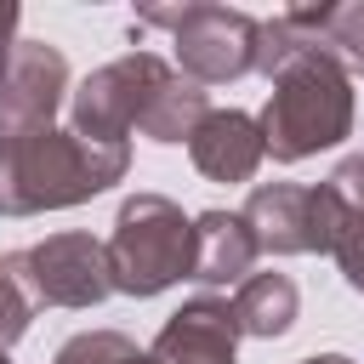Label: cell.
Returning a JSON list of instances; mask_svg holds the SVG:
<instances>
[{"label":"cell","instance_id":"cell-5","mask_svg":"<svg viewBox=\"0 0 364 364\" xmlns=\"http://www.w3.org/2000/svg\"><path fill=\"white\" fill-rule=\"evenodd\" d=\"M171 74L176 68L154 51H125V57L102 63L68 97V131L97 148H131V131H142V114Z\"/></svg>","mask_w":364,"mask_h":364},{"label":"cell","instance_id":"cell-6","mask_svg":"<svg viewBox=\"0 0 364 364\" xmlns=\"http://www.w3.org/2000/svg\"><path fill=\"white\" fill-rule=\"evenodd\" d=\"M256 233L262 250L273 256H313V250H336L341 228L353 222V210L318 182V188H301V182H256L245 210H239Z\"/></svg>","mask_w":364,"mask_h":364},{"label":"cell","instance_id":"cell-1","mask_svg":"<svg viewBox=\"0 0 364 364\" xmlns=\"http://www.w3.org/2000/svg\"><path fill=\"white\" fill-rule=\"evenodd\" d=\"M131 171V148H97L74 131L0 136V216H40L97 199Z\"/></svg>","mask_w":364,"mask_h":364},{"label":"cell","instance_id":"cell-3","mask_svg":"<svg viewBox=\"0 0 364 364\" xmlns=\"http://www.w3.org/2000/svg\"><path fill=\"white\" fill-rule=\"evenodd\" d=\"M108 273L119 296H159L193 279V216L165 193H131L108 233Z\"/></svg>","mask_w":364,"mask_h":364},{"label":"cell","instance_id":"cell-7","mask_svg":"<svg viewBox=\"0 0 364 364\" xmlns=\"http://www.w3.org/2000/svg\"><path fill=\"white\" fill-rule=\"evenodd\" d=\"M63 102H68V57L51 40H17L11 68L0 80V136L51 131Z\"/></svg>","mask_w":364,"mask_h":364},{"label":"cell","instance_id":"cell-12","mask_svg":"<svg viewBox=\"0 0 364 364\" xmlns=\"http://www.w3.org/2000/svg\"><path fill=\"white\" fill-rule=\"evenodd\" d=\"M296 313H301V290H296L290 273H250V279L233 290V318H239V330L256 336V341L290 336Z\"/></svg>","mask_w":364,"mask_h":364},{"label":"cell","instance_id":"cell-11","mask_svg":"<svg viewBox=\"0 0 364 364\" xmlns=\"http://www.w3.org/2000/svg\"><path fill=\"white\" fill-rule=\"evenodd\" d=\"M262 245L239 210H199L193 216V279L199 284H245Z\"/></svg>","mask_w":364,"mask_h":364},{"label":"cell","instance_id":"cell-18","mask_svg":"<svg viewBox=\"0 0 364 364\" xmlns=\"http://www.w3.org/2000/svg\"><path fill=\"white\" fill-rule=\"evenodd\" d=\"M17 6L11 0H0V80H6V68H11V51H17Z\"/></svg>","mask_w":364,"mask_h":364},{"label":"cell","instance_id":"cell-2","mask_svg":"<svg viewBox=\"0 0 364 364\" xmlns=\"http://www.w3.org/2000/svg\"><path fill=\"white\" fill-rule=\"evenodd\" d=\"M353 136V74L336 51L313 46L290 68L273 74V97L262 108V142L279 165L341 148Z\"/></svg>","mask_w":364,"mask_h":364},{"label":"cell","instance_id":"cell-9","mask_svg":"<svg viewBox=\"0 0 364 364\" xmlns=\"http://www.w3.org/2000/svg\"><path fill=\"white\" fill-rule=\"evenodd\" d=\"M239 318H233V301L222 296H193L182 301L165 330L154 336V358L159 364H233L239 358Z\"/></svg>","mask_w":364,"mask_h":364},{"label":"cell","instance_id":"cell-4","mask_svg":"<svg viewBox=\"0 0 364 364\" xmlns=\"http://www.w3.org/2000/svg\"><path fill=\"white\" fill-rule=\"evenodd\" d=\"M142 28H171L176 46V74L193 85H228L245 80L256 68V34L262 23L239 6H210V0H188V6H142L136 11Z\"/></svg>","mask_w":364,"mask_h":364},{"label":"cell","instance_id":"cell-19","mask_svg":"<svg viewBox=\"0 0 364 364\" xmlns=\"http://www.w3.org/2000/svg\"><path fill=\"white\" fill-rule=\"evenodd\" d=\"M301 364H353L347 353H313V358H301Z\"/></svg>","mask_w":364,"mask_h":364},{"label":"cell","instance_id":"cell-10","mask_svg":"<svg viewBox=\"0 0 364 364\" xmlns=\"http://www.w3.org/2000/svg\"><path fill=\"white\" fill-rule=\"evenodd\" d=\"M188 154H193V171L210 182H250L267 159L262 119L245 108H210L199 119V131L188 136Z\"/></svg>","mask_w":364,"mask_h":364},{"label":"cell","instance_id":"cell-8","mask_svg":"<svg viewBox=\"0 0 364 364\" xmlns=\"http://www.w3.org/2000/svg\"><path fill=\"white\" fill-rule=\"evenodd\" d=\"M28 279L40 307H97L102 296H114L108 245L91 233H51L28 245Z\"/></svg>","mask_w":364,"mask_h":364},{"label":"cell","instance_id":"cell-16","mask_svg":"<svg viewBox=\"0 0 364 364\" xmlns=\"http://www.w3.org/2000/svg\"><path fill=\"white\" fill-rule=\"evenodd\" d=\"M336 267H341V279H347V290H358L364 296V216H353L347 228H341V239H336Z\"/></svg>","mask_w":364,"mask_h":364},{"label":"cell","instance_id":"cell-13","mask_svg":"<svg viewBox=\"0 0 364 364\" xmlns=\"http://www.w3.org/2000/svg\"><path fill=\"white\" fill-rule=\"evenodd\" d=\"M205 114H210L205 85H193V80L171 74V80L159 85V97L148 102V114H142V136H148V142H188V136L199 131V119H205Z\"/></svg>","mask_w":364,"mask_h":364},{"label":"cell","instance_id":"cell-14","mask_svg":"<svg viewBox=\"0 0 364 364\" xmlns=\"http://www.w3.org/2000/svg\"><path fill=\"white\" fill-rule=\"evenodd\" d=\"M34 313H40V296L28 279V250H6L0 256V353L28 336Z\"/></svg>","mask_w":364,"mask_h":364},{"label":"cell","instance_id":"cell-17","mask_svg":"<svg viewBox=\"0 0 364 364\" xmlns=\"http://www.w3.org/2000/svg\"><path fill=\"white\" fill-rule=\"evenodd\" d=\"M324 188H330L353 216H364V154H347V159L324 176Z\"/></svg>","mask_w":364,"mask_h":364},{"label":"cell","instance_id":"cell-20","mask_svg":"<svg viewBox=\"0 0 364 364\" xmlns=\"http://www.w3.org/2000/svg\"><path fill=\"white\" fill-rule=\"evenodd\" d=\"M125 364H159V358H154V353H131Z\"/></svg>","mask_w":364,"mask_h":364},{"label":"cell","instance_id":"cell-15","mask_svg":"<svg viewBox=\"0 0 364 364\" xmlns=\"http://www.w3.org/2000/svg\"><path fill=\"white\" fill-rule=\"evenodd\" d=\"M136 347L119 336V330H85V336H74V341H63V353L51 358V364H125Z\"/></svg>","mask_w":364,"mask_h":364}]
</instances>
